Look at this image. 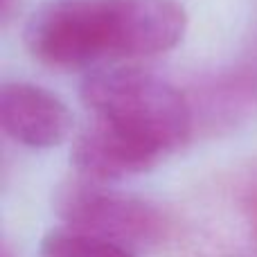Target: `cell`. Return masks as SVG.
Returning a JSON list of instances; mask_svg holds the SVG:
<instances>
[{"mask_svg":"<svg viewBox=\"0 0 257 257\" xmlns=\"http://www.w3.org/2000/svg\"><path fill=\"white\" fill-rule=\"evenodd\" d=\"M81 102L95 120L128 133L163 156L181 149L192 136V111L169 81L138 70L108 68L81 81Z\"/></svg>","mask_w":257,"mask_h":257,"instance_id":"obj_1","label":"cell"},{"mask_svg":"<svg viewBox=\"0 0 257 257\" xmlns=\"http://www.w3.org/2000/svg\"><path fill=\"white\" fill-rule=\"evenodd\" d=\"M23 41L43 66L72 70L120 57L113 0H54L25 23Z\"/></svg>","mask_w":257,"mask_h":257,"instance_id":"obj_2","label":"cell"},{"mask_svg":"<svg viewBox=\"0 0 257 257\" xmlns=\"http://www.w3.org/2000/svg\"><path fill=\"white\" fill-rule=\"evenodd\" d=\"M54 212L66 228L102 237L128 250L163 244L172 232L167 214L156 203L95 181H68L54 192Z\"/></svg>","mask_w":257,"mask_h":257,"instance_id":"obj_3","label":"cell"},{"mask_svg":"<svg viewBox=\"0 0 257 257\" xmlns=\"http://www.w3.org/2000/svg\"><path fill=\"white\" fill-rule=\"evenodd\" d=\"M165 156L154 147L95 117L75 138L70 151V163L77 174L95 183L122 181L128 176L147 174Z\"/></svg>","mask_w":257,"mask_h":257,"instance_id":"obj_4","label":"cell"},{"mask_svg":"<svg viewBox=\"0 0 257 257\" xmlns=\"http://www.w3.org/2000/svg\"><path fill=\"white\" fill-rule=\"evenodd\" d=\"M0 122L12 140L30 149L59 147L72 128L68 106L30 81H9L0 90Z\"/></svg>","mask_w":257,"mask_h":257,"instance_id":"obj_5","label":"cell"},{"mask_svg":"<svg viewBox=\"0 0 257 257\" xmlns=\"http://www.w3.org/2000/svg\"><path fill=\"white\" fill-rule=\"evenodd\" d=\"M120 57H154L176 48L187 30V12L176 0H113Z\"/></svg>","mask_w":257,"mask_h":257,"instance_id":"obj_6","label":"cell"},{"mask_svg":"<svg viewBox=\"0 0 257 257\" xmlns=\"http://www.w3.org/2000/svg\"><path fill=\"white\" fill-rule=\"evenodd\" d=\"M39 257H138L120 244L77 230H52L43 237Z\"/></svg>","mask_w":257,"mask_h":257,"instance_id":"obj_7","label":"cell"},{"mask_svg":"<svg viewBox=\"0 0 257 257\" xmlns=\"http://www.w3.org/2000/svg\"><path fill=\"white\" fill-rule=\"evenodd\" d=\"M244 210H246V219H248V223H250L253 239H255V246H257V187H253V190L246 194Z\"/></svg>","mask_w":257,"mask_h":257,"instance_id":"obj_8","label":"cell"},{"mask_svg":"<svg viewBox=\"0 0 257 257\" xmlns=\"http://www.w3.org/2000/svg\"><path fill=\"white\" fill-rule=\"evenodd\" d=\"M14 3L16 0H0V9H3V18H12V12H14Z\"/></svg>","mask_w":257,"mask_h":257,"instance_id":"obj_9","label":"cell"},{"mask_svg":"<svg viewBox=\"0 0 257 257\" xmlns=\"http://www.w3.org/2000/svg\"><path fill=\"white\" fill-rule=\"evenodd\" d=\"M0 257H14V253H12V248H9L7 241H3V250H0Z\"/></svg>","mask_w":257,"mask_h":257,"instance_id":"obj_10","label":"cell"}]
</instances>
